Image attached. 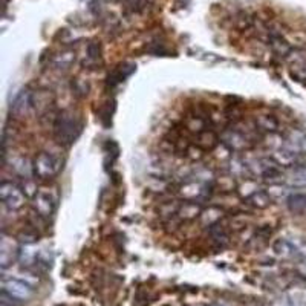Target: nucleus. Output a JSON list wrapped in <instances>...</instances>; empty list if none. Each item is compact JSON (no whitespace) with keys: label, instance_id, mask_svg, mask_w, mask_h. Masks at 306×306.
Instances as JSON below:
<instances>
[{"label":"nucleus","instance_id":"nucleus-1","mask_svg":"<svg viewBox=\"0 0 306 306\" xmlns=\"http://www.w3.org/2000/svg\"><path fill=\"white\" fill-rule=\"evenodd\" d=\"M81 132V121L71 112H63L55 118L54 122V136L55 139L63 144H72Z\"/></svg>","mask_w":306,"mask_h":306},{"label":"nucleus","instance_id":"nucleus-2","mask_svg":"<svg viewBox=\"0 0 306 306\" xmlns=\"http://www.w3.org/2000/svg\"><path fill=\"white\" fill-rule=\"evenodd\" d=\"M34 173L42 179H51L61 170V160L49 151H40L34 160Z\"/></svg>","mask_w":306,"mask_h":306},{"label":"nucleus","instance_id":"nucleus-3","mask_svg":"<svg viewBox=\"0 0 306 306\" xmlns=\"http://www.w3.org/2000/svg\"><path fill=\"white\" fill-rule=\"evenodd\" d=\"M25 193L20 187H17L16 184L10 182V181H5L2 182V186H0V198H2V202L4 205L8 208V210H19L23 207L25 204Z\"/></svg>","mask_w":306,"mask_h":306},{"label":"nucleus","instance_id":"nucleus-4","mask_svg":"<svg viewBox=\"0 0 306 306\" xmlns=\"http://www.w3.org/2000/svg\"><path fill=\"white\" fill-rule=\"evenodd\" d=\"M33 288L23 280L19 279H4L2 282V294L14 298L16 301H26L33 297Z\"/></svg>","mask_w":306,"mask_h":306},{"label":"nucleus","instance_id":"nucleus-5","mask_svg":"<svg viewBox=\"0 0 306 306\" xmlns=\"http://www.w3.org/2000/svg\"><path fill=\"white\" fill-rule=\"evenodd\" d=\"M33 205H34L36 211L40 214L42 218H49V216H52V213L55 211L57 199H55L52 192H49V190H39V192H36V195L33 198Z\"/></svg>","mask_w":306,"mask_h":306},{"label":"nucleus","instance_id":"nucleus-6","mask_svg":"<svg viewBox=\"0 0 306 306\" xmlns=\"http://www.w3.org/2000/svg\"><path fill=\"white\" fill-rule=\"evenodd\" d=\"M19 248L16 242L13 240V237L4 236L2 242H0V262H2V266H8L19 254Z\"/></svg>","mask_w":306,"mask_h":306},{"label":"nucleus","instance_id":"nucleus-7","mask_svg":"<svg viewBox=\"0 0 306 306\" xmlns=\"http://www.w3.org/2000/svg\"><path fill=\"white\" fill-rule=\"evenodd\" d=\"M31 104H33V95L29 94V90H22L13 103V110L17 115H23L28 112Z\"/></svg>","mask_w":306,"mask_h":306},{"label":"nucleus","instance_id":"nucleus-8","mask_svg":"<svg viewBox=\"0 0 306 306\" xmlns=\"http://www.w3.org/2000/svg\"><path fill=\"white\" fill-rule=\"evenodd\" d=\"M224 141L234 150H242L247 147V138H245L243 133H240L237 130H228L224 135Z\"/></svg>","mask_w":306,"mask_h":306},{"label":"nucleus","instance_id":"nucleus-9","mask_svg":"<svg viewBox=\"0 0 306 306\" xmlns=\"http://www.w3.org/2000/svg\"><path fill=\"white\" fill-rule=\"evenodd\" d=\"M288 208L294 213L306 211V195L303 193H292L286 198Z\"/></svg>","mask_w":306,"mask_h":306},{"label":"nucleus","instance_id":"nucleus-10","mask_svg":"<svg viewBox=\"0 0 306 306\" xmlns=\"http://www.w3.org/2000/svg\"><path fill=\"white\" fill-rule=\"evenodd\" d=\"M13 166V170L17 173V175H20V176H23L25 179L26 178H29L31 176V173L34 172V166H31L29 164V161L26 160V158H16L13 163H11Z\"/></svg>","mask_w":306,"mask_h":306},{"label":"nucleus","instance_id":"nucleus-11","mask_svg":"<svg viewBox=\"0 0 306 306\" xmlns=\"http://www.w3.org/2000/svg\"><path fill=\"white\" fill-rule=\"evenodd\" d=\"M272 160H274V163L277 164V166H291V164H294L295 155L291 150L280 148V150H275L274 151Z\"/></svg>","mask_w":306,"mask_h":306},{"label":"nucleus","instance_id":"nucleus-12","mask_svg":"<svg viewBox=\"0 0 306 306\" xmlns=\"http://www.w3.org/2000/svg\"><path fill=\"white\" fill-rule=\"evenodd\" d=\"M74 60H75V54L72 51H65L54 58V65L57 69H69L71 65L74 63Z\"/></svg>","mask_w":306,"mask_h":306},{"label":"nucleus","instance_id":"nucleus-13","mask_svg":"<svg viewBox=\"0 0 306 306\" xmlns=\"http://www.w3.org/2000/svg\"><path fill=\"white\" fill-rule=\"evenodd\" d=\"M204 186L201 184H196V182H192V184H187V186H184L182 190H181V195L187 199H196V198H201L204 195Z\"/></svg>","mask_w":306,"mask_h":306},{"label":"nucleus","instance_id":"nucleus-14","mask_svg":"<svg viewBox=\"0 0 306 306\" xmlns=\"http://www.w3.org/2000/svg\"><path fill=\"white\" fill-rule=\"evenodd\" d=\"M179 216L182 218V219H193V218H196L198 214H202V210H201V207L198 205V204H195V202H186L184 204L181 208H179Z\"/></svg>","mask_w":306,"mask_h":306},{"label":"nucleus","instance_id":"nucleus-15","mask_svg":"<svg viewBox=\"0 0 306 306\" xmlns=\"http://www.w3.org/2000/svg\"><path fill=\"white\" fill-rule=\"evenodd\" d=\"M271 196L268 195V192H256L251 196H248V202L256 207V208H265L271 204Z\"/></svg>","mask_w":306,"mask_h":306},{"label":"nucleus","instance_id":"nucleus-16","mask_svg":"<svg viewBox=\"0 0 306 306\" xmlns=\"http://www.w3.org/2000/svg\"><path fill=\"white\" fill-rule=\"evenodd\" d=\"M221 218H222V213L218 208H210L202 213V222L205 225H214Z\"/></svg>","mask_w":306,"mask_h":306},{"label":"nucleus","instance_id":"nucleus-17","mask_svg":"<svg viewBox=\"0 0 306 306\" xmlns=\"http://www.w3.org/2000/svg\"><path fill=\"white\" fill-rule=\"evenodd\" d=\"M275 251H277L279 254H282V256H289V254H292V245L288 242V240H285V239H280V240H277V243H275Z\"/></svg>","mask_w":306,"mask_h":306},{"label":"nucleus","instance_id":"nucleus-18","mask_svg":"<svg viewBox=\"0 0 306 306\" xmlns=\"http://www.w3.org/2000/svg\"><path fill=\"white\" fill-rule=\"evenodd\" d=\"M133 69H129V71H126V68H118L113 74H112V80H113V83H119V81H122L124 80L126 77H129L130 75V72H132Z\"/></svg>","mask_w":306,"mask_h":306}]
</instances>
